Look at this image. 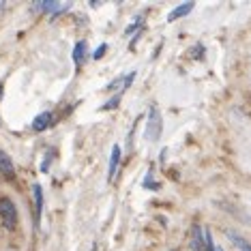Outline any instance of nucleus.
<instances>
[{
    "mask_svg": "<svg viewBox=\"0 0 251 251\" xmlns=\"http://www.w3.org/2000/svg\"><path fill=\"white\" fill-rule=\"evenodd\" d=\"M161 131H163V121H161L159 107L150 105V110H148V123H146V131H144L146 142H159Z\"/></svg>",
    "mask_w": 251,
    "mask_h": 251,
    "instance_id": "obj_1",
    "label": "nucleus"
},
{
    "mask_svg": "<svg viewBox=\"0 0 251 251\" xmlns=\"http://www.w3.org/2000/svg\"><path fill=\"white\" fill-rule=\"evenodd\" d=\"M0 219L7 230H15L18 228V209H15L13 200L0 198Z\"/></svg>",
    "mask_w": 251,
    "mask_h": 251,
    "instance_id": "obj_2",
    "label": "nucleus"
},
{
    "mask_svg": "<svg viewBox=\"0 0 251 251\" xmlns=\"http://www.w3.org/2000/svg\"><path fill=\"white\" fill-rule=\"evenodd\" d=\"M121 157H123V150L118 144L112 146V155H110V170H107V183H112L116 178V170H118V163H121Z\"/></svg>",
    "mask_w": 251,
    "mask_h": 251,
    "instance_id": "obj_3",
    "label": "nucleus"
},
{
    "mask_svg": "<svg viewBox=\"0 0 251 251\" xmlns=\"http://www.w3.org/2000/svg\"><path fill=\"white\" fill-rule=\"evenodd\" d=\"M191 249H193V251H204L206 249L204 230H202L200 223H195L193 230H191Z\"/></svg>",
    "mask_w": 251,
    "mask_h": 251,
    "instance_id": "obj_4",
    "label": "nucleus"
},
{
    "mask_svg": "<svg viewBox=\"0 0 251 251\" xmlns=\"http://www.w3.org/2000/svg\"><path fill=\"white\" fill-rule=\"evenodd\" d=\"M52 112H41L39 116L35 118V121H32V131H35V133H43V131H45L47 127H50V123H52Z\"/></svg>",
    "mask_w": 251,
    "mask_h": 251,
    "instance_id": "obj_5",
    "label": "nucleus"
},
{
    "mask_svg": "<svg viewBox=\"0 0 251 251\" xmlns=\"http://www.w3.org/2000/svg\"><path fill=\"white\" fill-rule=\"evenodd\" d=\"M193 7H195V2H183V4H178L176 9H172L170 13H167V21H176V20L185 18V15H189L191 11H193Z\"/></svg>",
    "mask_w": 251,
    "mask_h": 251,
    "instance_id": "obj_6",
    "label": "nucleus"
},
{
    "mask_svg": "<svg viewBox=\"0 0 251 251\" xmlns=\"http://www.w3.org/2000/svg\"><path fill=\"white\" fill-rule=\"evenodd\" d=\"M32 200H35V219L39 223L41 212H43V189L41 185H32Z\"/></svg>",
    "mask_w": 251,
    "mask_h": 251,
    "instance_id": "obj_7",
    "label": "nucleus"
},
{
    "mask_svg": "<svg viewBox=\"0 0 251 251\" xmlns=\"http://www.w3.org/2000/svg\"><path fill=\"white\" fill-rule=\"evenodd\" d=\"M32 9H35V11H43V13H50V18H52V15L61 9V4H58L56 0H45V2H37Z\"/></svg>",
    "mask_w": 251,
    "mask_h": 251,
    "instance_id": "obj_8",
    "label": "nucleus"
},
{
    "mask_svg": "<svg viewBox=\"0 0 251 251\" xmlns=\"http://www.w3.org/2000/svg\"><path fill=\"white\" fill-rule=\"evenodd\" d=\"M0 172H2L4 176H13V161H11V157L4 155L2 150H0Z\"/></svg>",
    "mask_w": 251,
    "mask_h": 251,
    "instance_id": "obj_9",
    "label": "nucleus"
},
{
    "mask_svg": "<svg viewBox=\"0 0 251 251\" xmlns=\"http://www.w3.org/2000/svg\"><path fill=\"white\" fill-rule=\"evenodd\" d=\"M84 54H86V41H78V43H75V47H73V63L78 64V67L82 64Z\"/></svg>",
    "mask_w": 251,
    "mask_h": 251,
    "instance_id": "obj_10",
    "label": "nucleus"
},
{
    "mask_svg": "<svg viewBox=\"0 0 251 251\" xmlns=\"http://www.w3.org/2000/svg\"><path fill=\"white\" fill-rule=\"evenodd\" d=\"M121 99H123V90H121V92H118V95H116V97H112V99H110V101H107V103H105V105H101V112H107V110H116V107H118V105H121Z\"/></svg>",
    "mask_w": 251,
    "mask_h": 251,
    "instance_id": "obj_11",
    "label": "nucleus"
},
{
    "mask_svg": "<svg viewBox=\"0 0 251 251\" xmlns=\"http://www.w3.org/2000/svg\"><path fill=\"white\" fill-rule=\"evenodd\" d=\"M228 238H232V243L236 245V247L241 249V251H251V245H247V243H245L241 236H236V234H234V232H228Z\"/></svg>",
    "mask_w": 251,
    "mask_h": 251,
    "instance_id": "obj_12",
    "label": "nucleus"
},
{
    "mask_svg": "<svg viewBox=\"0 0 251 251\" xmlns=\"http://www.w3.org/2000/svg\"><path fill=\"white\" fill-rule=\"evenodd\" d=\"M142 24H144V18H142V15H138V20H135L133 24H131V26H129V28L125 30V32H127V35H131V32H133V30H140V28H142Z\"/></svg>",
    "mask_w": 251,
    "mask_h": 251,
    "instance_id": "obj_13",
    "label": "nucleus"
},
{
    "mask_svg": "<svg viewBox=\"0 0 251 251\" xmlns=\"http://www.w3.org/2000/svg\"><path fill=\"white\" fill-rule=\"evenodd\" d=\"M105 52H107V43H101V45L95 50V54H92V58H95V61H99V58H101Z\"/></svg>",
    "mask_w": 251,
    "mask_h": 251,
    "instance_id": "obj_14",
    "label": "nucleus"
},
{
    "mask_svg": "<svg viewBox=\"0 0 251 251\" xmlns=\"http://www.w3.org/2000/svg\"><path fill=\"white\" fill-rule=\"evenodd\" d=\"M133 80H135V71H131V73L127 75V78H125V84H123V92L131 88V84H133Z\"/></svg>",
    "mask_w": 251,
    "mask_h": 251,
    "instance_id": "obj_15",
    "label": "nucleus"
},
{
    "mask_svg": "<svg viewBox=\"0 0 251 251\" xmlns=\"http://www.w3.org/2000/svg\"><path fill=\"white\" fill-rule=\"evenodd\" d=\"M123 84H125V78H118V80H114L110 86H105V88H107V90H116L118 86H123Z\"/></svg>",
    "mask_w": 251,
    "mask_h": 251,
    "instance_id": "obj_16",
    "label": "nucleus"
},
{
    "mask_svg": "<svg viewBox=\"0 0 251 251\" xmlns=\"http://www.w3.org/2000/svg\"><path fill=\"white\" fill-rule=\"evenodd\" d=\"M193 52H195V54H193L195 58H202V56H204V54H202V52H204V45H202V43H198V45L193 47Z\"/></svg>",
    "mask_w": 251,
    "mask_h": 251,
    "instance_id": "obj_17",
    "label": "nucleus"
},
{
    "mask_svg": "<svg viewBox=\"0 0 251 251\" xmlns=\"http://www.w3.org/2000/svg\"><path fill=\"white\" fill-rule=\"evenodd\" d=\"M217 251H223V249H221V247H217Z\"/></svg>",
    "mask_w": 251,
    "mask_h": 251,
    "instance_id": "obj_18",
    "label": "nucleus"
}]
</instances>
